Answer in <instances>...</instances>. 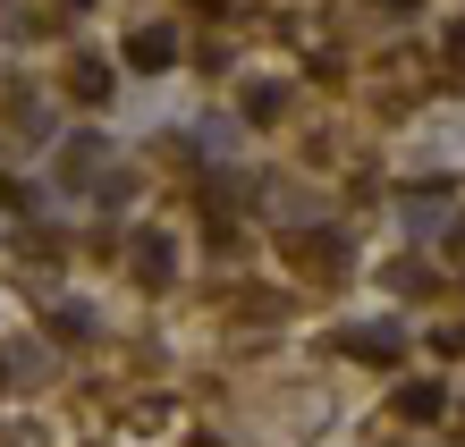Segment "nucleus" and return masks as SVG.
<instances>
[{"instance_id":"nucleus-1","label":"nucleus","mask_w":465,"mask_h":447,"mask_svg":"<svg viewBox=\"0 0 465 447\" xmlns=\"http://www.w3.org/2000/svg\"><path fill=\"white\" fill-rule=\"evenodd\" d=\"M102 170H111V135H68V144L60 152H51V178H68V186H85V178H102Z\"/></svg>"},{"instance_id":"nucleus-2","label":"nucleus","mask_w":465,"mask_h":447,"mask_svg":"<svg viewBox=\"0 0 465 447\" xmlns=\"http://www.w3.org/2000/svg\"><path fill=\"white\" fill-rule=\"evenodd\" d=\"M127 262H135V278H144V287H170V278H178V245L161 237V228H144V237L127 245Z\"/></svg>"},{"instance_id":"nucleus-3","label":"nucleus","mask_w":465,"mask_h":447,"mask_svg":"<svg viewBox=\"0 0 465 447\" xmlns=\"http://www.w3.org/2000/svg\"><path fill=\"white\" fill-rule=\"evenodd\" d=\"M170 60H178L170 25H135V34H127V68H170Z\"/></svg>"},{"instance_id":"nucleus-4","label":"nucleus","mask_w":465,"mask_h":447,"mask_svg":"<svg viewBox=\"0 0 465 447\" xmlns=\"http://www.w3.org/2000/svg\"><path fill=\"white\" fill-rule=\"evenodd\" d=\"M347 355H355V363H398V329H390V321L347 329Z\"/></svg>"},{"instance_id":"nucleus-5","label":"nucleus","mask_w":465,"mask_h":447,"mask_svg":"<svg viewBox=\"0 0 465 447\" xmlns=\"http://www.w3.org/2000/svg\"><path fill=\"white\" fill-rule=\"evenodd\" d=\"M68 93H76V102H102V93H111V68H102V60H76Z\"/></svg>"},{"instance_id":"nucleus-6","label":"nucleus","mask_w":465,"mask_h":447,"mask_svg":"<svg viewBox=\"0 0 465 447\" xmlns=\"http://www.w3.org/2000/svg\"><path fill=\"white\" fill-rule=\"evenodd\" d=\"M280 110H288V93H280V85H245V119H254V127H271Z\"/></svg>"},{"instance_id":"nucleus-7","label":"nucleus","mask_w":465,"mask_h":447,"mask_svg":"<svg viewBox=\"0 0 465 447\" xmlns=\"http://www.w3.org/2000/svg\"><path fill=\"white\" fill-rule=\"evenodd\" d=\"M398 413H406V423H431V413H440V388H398Z\"/></svg>"},{"instance_id":"nucleus-8","label":"nucleus","mask_w":465,"mask_h":447,"mask_svg":"<svg viewBox=\"0 0 465 447\" xmlns=\"http://www.w3.org/2000/svg\"><path fill=\"white\" fill-rule=\"evenodd\" d=\"M449 60H457V76H465V17L449 25Z\"/></svg>"},{"instance_id":"nucleus-9","label":"nucleus","mask_w":465,"mask_h":447,"mask_svg":"<svg viewBox=\"0 0 465 447\" xmlns=\"http://www.w3.org/2000/svg\"><path fill=\"white\" fill-rule=\"evenodd\" d=\"M381 9H390V17H415V9H423V0H381Z\"/></svg>"},{"instance_id":"nucleus-10","label":"nucleus","mask_w":465,"mask_h":447,"mask_svg":"<svg viewBox=\"0 0 465 447\" xmlns=\"http://www.w3.org/2000/svg\"><path fill=\"white\" fill-rule=\"evenodd\" d=\"M195 9H229V0H195Z\"/></svg>"}]
</instances>
